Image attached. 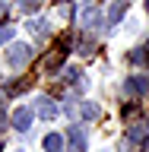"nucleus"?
<instances>
[{
    "label": "nucleus",
    "mask_w": 149,
    "mask_h": 152,
    "mask_svg": "<svg viewBox=\"0 0 149 152\" xmlns=\"http://www.w3.org/2000/svg\"><path fill=\"white\" fill-rule=\"evenodd\" d=\"M121 16H124V3H114V7L108 10V22H111V26H114V22H117V19H121Z\"/></svg>",
    "instance_id": "obj_10"
},
{
    "label": "nucleus",
    "mask_w": 149,
    "mask_h": 152,
    "mask_svg": "<svg viewBox=\"0 0 149 152\" xmlns=\"http://www.w3.org/2000/svg\"><path fill=\"white\" fill-rule=\"evenodd\" d=\"M67 140H70V152H86V136H83L79 127H70Z\"/></svg>",
    "instance_id": "obj_5"
},
{
    "label": "nucleus",
    "mask_w": 149,
    "mask_h": 152,
    "mask_svg": "<svg viewBox=\"0 0 149 152\" xmlns=\"http://www.w3.org/2000/svg\"><path fill=\"white\" fill-rule=\"evenodd\" d=\"M38 3H41V0H19L22 10H38Z\"/></svg>",
    "instance_id": "obj_13"
},
{
    "label": "nucleus",
    "mask_w": 149,
    "mask_h": 152,
    "mask_svg": "<svg viewBox=\"0 0 149 152\" xmlns=\"http://www.w3.org/2000/svg\"><path fill=\"white\" fill-rule=\"evenodd\" d=\"M127 92L143 95V92H146V79H143V76H130V79H127Z\"/></svg>",
    "instance_id": "obj_6"
},
{
    "label": "nucleus",
    "mask_w": 149,
    "mask_h": 152,
    "mask_svg": "<svg viewBox=\"0 0 149 152\" xmlns=\"http://www.w3.org/2000/svg\"><path fill=\"white\" fill-rule=\"evenodd\" d=\"M29 57H32V48L19 41V45H13V48L7 51V64L13 66V70H19V66H22V64L29 60Z\"/></svg>",
    "instance_id": "obj_1"
},
{
    "label": "nucleus",
    "mask_w": 149,
    "mask_h": 152,
    "mask_svg": "<svg viewBox=\"0 0 149 152\" xmlns=\"http://www.w3.org/2000/svg\"><path fill=\"white\" fill-rule=\"evenodd\" d=\"M102 152H108V149H102Z\"/></svg>",
    "instance_id": "obj_16"
},
{
    "label": "nucleus",
    "mask_w": 149,
    "mask_h": 152,
    "mask_svg": "<svg viewBox=\"0 0 149 152\" xmlns=\"http://www.w3.org/2000/svg\"><path fill=\"white\" fill-rule=\"evenodd\" d=\"M32 117H35V108H16L13 117H10V124H13V130L26 133L29 127H32Z\"/></svg>",
    "instance_id": "obj_2"
},
{
    "label": "nucleus",
    "mask_w": 149,
    "mask_h": 152,
    "mask_svg": "<svg viewBox=\"0 0 149 152\" xmlns=\"http://www.w3.org/2000/svg\"><path fill=\"white\" fill-rule=\"evenodd\" d=\"M3 13H7V3H0V16H3Z\"/></svg>",
    "instance_id": "obj_15"
},
{
    "label": "nucleus",
    "mask_w": 149,
    "mask_h": 152,
    "mask_svg": "<svg viewBox=\"0 0 149 152\" xmlns=\"http://www.w3.org/2000/svg\"><path fill=\"white\" fill-rule=\"evenodd\" d=\"M7 41H13V26H10V28H0V45H7Z\"/></svg>",
    "instance_id": "obj_12"
},
{
    "label": "nucleus",
    "mask_w": 149,
    "mask_h": 152,
    "mask_svg": "<svg viewBox=\"0 0 149 152\" xmlns=\"http://www.w3.org/2000/svg\"><path fill=\"white\" fill-rule=\"evenodd\" d=\"M98 19H102V16H98L95 10H86V13H83V26H86V28H95V22H98Z\"/></svg>",
    "instance_id": "obj_8"
},
{
    "label": "nucleus",
    "mask_w": 149,
    "mask_h": 152,
    "mask_svg": "<svg viewBox=\"0 0 149 152\" xmlns=\"http://www.w3.org/2000/svg\"><path fill=\"white\" fill-rule=\"evenodd\" d=\"M3 127H7V117H3V114H0V130H3Z\"/></svg>",
    "instance_id": "obj_14"
},
{
    "label": "nucleus",
    "mask_w": 149,
    "mask_h": 152,
    "mask_svg": "<svg viewBox=\"0 0 149 152\" xmlns=\"http://www.w3.org/2000/svg\"><path fill=\"white\" fill-rule=\"evenodd\" d=\"M45 28H48V22H45V19H32V22H29V32H38V35H41Z\"/></svg>",
    "instance_id": "obj_11"
},
{
    "label": "nucleus",
    "mask_w": 149,
    "mask_h": 152,
    "mask_svg": "<svg viewBox=\"0 0 149 152\" xmlns=\"http://www.w3.org/2000/svg\"><path fill=\"white\" fill-rule=\"evenodd\" d=\"M35 114L45 117V121H54L57 117V104L51 102V98H35Z\"/></svg>",
    "instance_id": "obj_3"
},
{
    "label": "nucleus",
    "mask_w": 149,
    "mask_h": 152,
    "mask_svg": "<svg viewBox=\"0 0 149 152\" xmlns=\"http://www.w3.org/2000/svg\"><path fill=\"white\" fill-rule=\"evenodd\" d=\"M140 28H143L140 16H130V19H127V26H124V32H127V35H133V32H140Z\"/></svg>",
    "instance_id": "obj_9"
},
{
    "label": "nucleus",
    "mask_w": 149,
    "mask_h": 152,
    "mask_svg": "<svg viewBox=\"0 0 149 152\" xmlns=\"http://www.w3.org/2000/svg\"><path fill=\"white\" fill-rule=\"evenodd\" d=\"M64 146H67V140H64L57 130H54V133H48L45 140H41V149H45V152H64Z\"/></svg>",
    "instance_id": "obj_4"
},
{
    "label": "nucleus",
    "mask_w": 149,
    "mask_h": 152,
    "mask_svg": "<svg viewBox=\"0 0 149 152\" xmlns=\"http://www.w3.org/2000/svg\"><path fill=\"white\" fill-rule=\"evenodd\" d=\"M79 111H83V117H86V121H95V117H98V104H95V102H86Z\"/></svg>",
    "instance_id": "obj_7"
}]
</instances>
